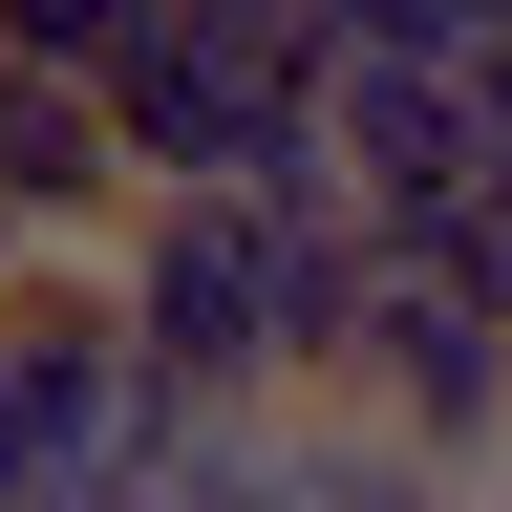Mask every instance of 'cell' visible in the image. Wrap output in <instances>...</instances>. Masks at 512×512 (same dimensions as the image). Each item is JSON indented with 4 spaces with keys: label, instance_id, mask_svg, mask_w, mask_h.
<instances>
[{
    "label": "cell",
    "instance_id": "6da1fadb",
    "mask_svg": "<svg viewBox=\"0 0 512 512\" xmlns=\"http://www.w3.org/2000/svg\"><path fill=\"white\" fill-rule=\"evenodd\" d=\"M150 22H171V0H0V43H22V64H86V86H107Z\"/></svg>",
    "mask_w": 512,
    "mask_h": 512
}]
</instances>
